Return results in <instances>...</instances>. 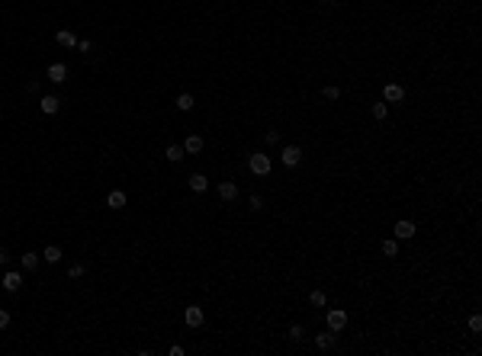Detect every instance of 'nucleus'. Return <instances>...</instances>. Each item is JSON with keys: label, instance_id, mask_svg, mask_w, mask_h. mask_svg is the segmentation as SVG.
Segmentation results:
<instances>
[{"label": "nucleus", "instance_id": "nucleus-1", "mask_svg": "<svg viewBox=\"0 0 482 356\" xmlns=\"http://www.w3.org/2000/svg\"><path fill=\"white\" fill-rule=\"evenodd\" d=\"M325 324H328V331H344V324H347V311L344 308H331L328 314H325Z\"/></svg>", "mask_w": 482, "mask_h": 356}, {"label": "nucleus", "instance_id": "nucleus-2", "mask_svg": "<svg viewBox=\"0 0 482 356\" xmlns=\"http://www.w3.org/2000/svg\"><path fill=\"white\" fill-rule=\"evenodd\" d=\"M248 167H251V174H257V177H267L274 164H270V157H267V154H251V157H248Z\"/></svg>", "mask_w": 482, "mask_h": 356}, {"label": "nucleus", "instance_id": "nucleus-3", "mask_svg": "<svg viewBox=\"0 0 482 356\" xmlns=\"http://www.w3.org/2000/svg\"><path fill=\"white\" fill-rule=\"evenodd\" d=\"M280 157H283V167H299L302 164V148L299 145H286Z\"/></svg>", "mask_w": 482, "mask_h": 356}, {"label": "nucleus", "instance_id": "nucleus-4", "mask_svg": "<svg viewBox=\"0 0 482 356\" xmlns=\"http://www.w3.org/2000/svg\"><path fill=\"white\" fill-rule=\"evenodd\" d=\"M396 241H412L415 237V222H409V218H402V222H396Z\"/></svg>", "mask_w": 482, "mask_h": 356}, {"label": "nucleus", "instance_id": "nucleus-5", "mask_svg": "<svg viewBox=\"0 0 482 356\" xmlns=\"http://www.w3.org/2000/svg\"><path fill=\"white\" fill-rule=\"evenodd\" d=\"M183 321H187V327H200L203 321H206V311H203L200 305H190L187 311H183Z\"/></svg>", "mask_w": 482, "mask_h": 356}, {"label": "nucleus", "instance_id": "nucleus-6", "mask_svg": "<svg viewBox=\"0 0 482 356\" xmlns=\"http://www.w3.org/2000/svg\"><path fill=\"white\" fill-rule=\"evenodd\" d=\"M383 100H386V103H402V100H405V90H402L399 84H386V87H383Z\"/></svg>", "mask_w": 482, "mask_h": 356}, {"label": "nucleus", "instance_id": "nucleus-7", "mask_svg": "<svg viewBox=\"0 0 482 356\" xmlns=\"http://www.w3.org/2000/svg\"><path fill=\"white\" fill-rule=\"evenodd\" d=\"M55 42L61 45V49H77V36H74L71 29H58L55 32Z\"/></svg>", "mask_w": 482, "mask_h": 356}, {"label": "nucleus", "instance_id": "nucleus-8", "mask_svg": "<svg viewBox=\"0 0 482 356\" xmlns=\"http://www.w3.org/2000/svg\"><path fill=\"white\" fill-rule=\"evenodd\" d=\"M49 80H52V84H65V80H68V67L61 64V61L49 64Z\"/></svg>", "mask_w": 482, "mask_h": 356}, {"label": "nucleus", "instance_id": "nucleus-9", "mask_svg": "<svg viewBox=\"0 0 482 356\" xmlns=\"http://www.w3.org/2000/svg\"><path fill=\"white\" fill-rule=\"evenodd\" d=\"M219 196H222L225 202H235V199H238V186H235L232 180H222V183H219Z\"/></svg>", "mask_w": 482, "mask_h": 356}, {"label": "nucleus", "instance_id": "nucleus-10", "mask_svg": "<svg viewBox=\"0 0 482 356\" xmlns=\"http://www.w3.org/2000/svg\"><path fill=\"white\" fill-rule=\"evenodd\" d=\"M23 286V273H3V289L6 292H16Z\"/></svg>", "mask_w": 482, "mask_h": 356}, {"label": "nucleus", "instance_id": "nucleus-11", "mask_svg": "<svg viewBox=\"0 0 482 356\" xmlns=\"http://www.w3.org/2000/svg\"><path fill=\"white\" fill-rule=\"evenodd\" d=\"M190 189H193V193H206L209 189L206 174H190Z\"/></svg>", "mask_w": 482, "mask_h": 356}, {"label": "nucleus", "instance_id": "nucleus-12", "mask_svg": "<svg viewBox=\"0 0 482 356\" xmlns=\"http://www.w3.org/2000/svg\"><path fill=\"white\" fill-rule=\"evenodd\" d=\"M39 106H42L45 116H55L58 109H61V100L58 97H42V100H39Z\"/></svg>", "mask_w": 482, "mask_h": 356}, {"label": "nucleus", "instance_id": "nucleus-13", "mask_svg": "<svg viewBox=\"0 0 482 356\" xmlns=\"http://www.w3.org/2000/svg\"><path fill=\"white\" fill-rule=\"evenodd\" d=\"M126 202L129 199H126V193H122V189H113V193L106 196V205H110V209H122Z\"/></svg>", "mask_w": 482, "mask_h": 356}, {"label": "nucleus", "instance_id": "nucleus-14", "mask_svg": "<svg viewBox=\"0 0 482 356\" xmlns=\"http://www.w3.org/2000/svg\"><path fill=\"white\" fill-rule=\"evenodd\" d=\"M19 260H23V270H26V273H32V270L39 266V260H42V254H32V250H26V254L19 257Z\"/></svg>", "mask_w": 482, "mask_h": 356}, {"label": "nucleus", "instance_id": "nucleus-15", "mask_svg": "<svg viewBox=\"0 0 482 356\" xmlns=\"http://www.w3.org/2000/svg\"><path fill=\"white\" fill-rule=\"evenodd\" d=\"M315 347H318V350H331V347H335V331L315 334Z\"/></svg>", "mask_w": 482, "mask_h": 356}, {"label": "nucleus", "instance_id": "nucleus-16", "mask_svg": "<svg viewBox=\"0 0 482 356\" xmlns=\"http://www.w3.org/2000/svg\"><path fill=\"white\" fill-rule=\"evenodd\" d=\"M183 151H187V154H200L203 151V138H200V135H190V138L183 141Z\"/></svg>", "mask_w": 482, "mask_h": 356}, {"label": "nucleus", "instance_id": "nucleus-17", "mask_svg": "<svg viewBox=\"0 0 482 356\" xmlns=\"http://www.w3.org/2000/svg\"><path fill=\"white\" fill-rule=\"evenodd\" d=\"M42 260H45V263H58V260H61V247H55V244H49V247L42 250Z\"/></svg>", "mask_w": 482, "mask_h": 356}, {"label": "nucleus", "instance_id": "nucleus-18", "mask_svg": "<svg viewBox=\"0 0 482 356\" xmlns=\"http://www.w3.org/2000/svg\"><path fill=\"white\" fill-rule=\"evenodd\" d=\"M193 106H196V100L190 97V93H180V97H177V109H180V113H190Z\"/></svg>", "mask_w": 482, "mask_h": 356}, {"label": "nucleus", "instance_id": "nucleus-19", "mask_svg": "<svg viewBox=\"0 0 482 356\" xmlns=\"http://www.w3.org/2000/svg\"><path fill=\"white\" fill-rule=\"evenodd\" d=\"M183 154H187V151H183V145H167V151H164V157H167V161H174V164H177Z\"/></svg>", "mask_w": 482, "mask_h": 356}, {"label": "nucleus", "instance_id": "nucleus-20", "mask_svg": "<svg viewBox=\"0 0 482 356\" xmlns=\"http://www.w3.org/2000/svg\"><path fill=\"white\" fill-rule=\"evenodd\" d=\"M383 254L386 257H399V241H396V237H386V241H383Z\"/></svg>", "mask_w": 482, "mask_h": 356}, {"label": "nucleus", "instance_id": "nucleus-21", "mask_svg": "<svg viewBox=\"0 0 482 356\" xmlns=\"http://www.w3.org/2000/svg\"><path fill=\"white\" fill-rule=\"evenodd\" d=\"M386 116H389V103H373V119H379V122H383L386 119Z\"/></svg>", "mask_w": 482, "mask_h": 356}, {"label": "nucleus", "instance_id": "nucleus-22", "mask_svg": "<svg viewBox=\"0 0 482 356\" xmlns=\"http://www.w3.org/2000/svg\"><path fill=\"white\" fill-rule=\"evenodd\" d=\"M309 302L315 305V308H322V305H325V292H322V289H312V292H309Z\"/></svg>", "mask_w": 482, "mask_h": 356}, {"label": "nucleus", "instance_id": "nucleus-23", "mask_svg": "<svg viewBox=\"0 0 482 356\" xmlns=\"http://www.w3.org/2000/svg\"><path fill=\"white\" fill-rule=\"evenodd\" d=\"M84 273H87V266H84V263H74L71 270H68V276H71V279H80Z\"/></svg>", "mask_w": 482, "mask_h": 356}, {"label": "nucleus", "instance_id": "nucleus-24", "mask_svg": "<svg viewBox=\"0 0 482 356\" xmlns=\"http://www.w3.org/2000/svg\"><path fill=\"white\" fill-rule=\"evenodd\" d=\"M305 337V327L302 324H293V327H289V340H302Z\"/></svg>", "mask_w": 482, "mask_h": 356}, {"label": "nucleus", "instance_id": "nucleus-25", "mask_svg": "<svg viewBox=\"0 0 482 356\" xmlns=\"http://www.w3.org/2000/svg\"><path fill=\"white\" fill-rule=\"evenodd\" d=\"M470 331H473V334L482 331V318H479V314H473V318H470Z\"/></svg>", "mask_w": 482, "mask_h": 356}, {"label": "nucleus", "instance_id": "nucleus-26", "mask_svg": "<svg viewBox=\"0 0 482 356\" xmlns=\"http://www.w3.org/2000/svg\"><path fill=\"white\" fill-rule=\"evenodd\" d=\"M325 100H338V97H341V90H338V87H325Z\"/></svg>", "mask_w": 482, "mask_h": 356}, {"label": "nucleus", "instance_id": "nucleus-27", "mask_svg": "<svg viewBox=\"0 0 482 356\" xmlns=\"http://www.w3.org/2000/svg\"><path fill=\"white\" fill-rule=\"evenodd\" d=\"M6 327H10V311L0 308V331H6Z\"/></svg>", "mask_w": 482, "mask_h": 356}, {"label": "nucleus", "instance_id": "nucleus-28", "mask_svg": "<svg viewBox=\"0 0 482 356\" xmlns=\"http://www.w3.org/2000/svg\"><path fill=\"white\" fill-rule=\"evenodd\" d=\"M276 141H280V135H276L274 128H270V132H267V145H276Z\"/></svg>", "mask_w": 482, "mask_h": 356}, {"label": "nucleus", "instance_id": "nucleus-29", "mask_svg": "<svg viewBox=\"0 0 482 356\" xmlns=\"http://www.w3.org/2000/svg\"><path fill=\"white\" fill-rule=\"evenodd\" d=\"M261 205H264V199H261V196H251V209L257 212V209H261Z\"/></svg>", "mask_w": 482, "mask_h": 356}, {"label": "nucleus", "instance_id": "nucleus-30", "mask_svg": "<svg viewBox=\"0 0 482 356\" xmlns=\"http://www.w3.org/2000/svg\"><path fill=\"white\" fill-rule=\"evenodd\" d=\"M90 49H93V45L87 42V39H80V42H77V52H90Z\"/></svg>", "mask_w": 482, "mask_h": 356}, {"label": "nucleus", "instance_id": "nucleus-31", "mask_svg": "<svg viewBox=\"0 0 482 356\" xmlns=\"http://www.w3.org/2000/svg\"><path fill=\"white\" fill-rule=\"evenodd\" d=\"M6 260H10V254H6V250L0 247V266H6Z\"/></svg>", "mask_w": 482, "mask_h": 356}, {"label": "nucleus", "instance_id": "nucleus-32", "mask_svg": "<svg viewBox=\"0 0 482 356\" xmlns=\"http://www.w3.org/2000/svg\"><path fill=\"white\" fill-rule=\"evenodd\" d=\"M322 3H328V6H331V3H338V0H322Z\"/></svg>", "mask_w": 482, "mask_h": 356}]
</instances>
